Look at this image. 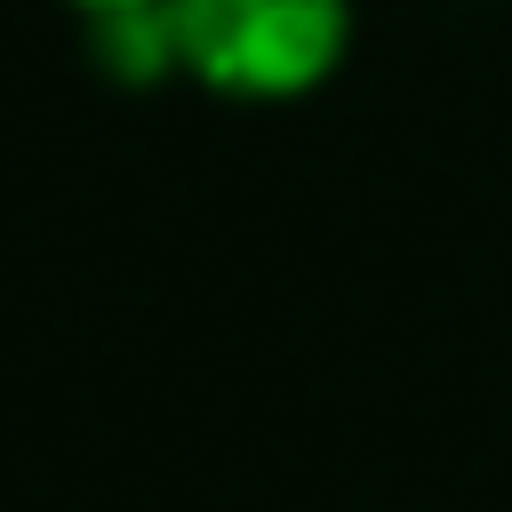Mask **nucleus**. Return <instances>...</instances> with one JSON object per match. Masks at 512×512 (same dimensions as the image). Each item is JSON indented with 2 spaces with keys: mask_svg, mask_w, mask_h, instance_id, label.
<instances>
[{
  "mask_svg": "<svg viewBox=\"0 0 512 512\" xmlns=\"http://www.w3.org/2000/svg\"><path fill=\"white\" fill-rule=\"evenodd\" d=\"M160 8L176 72L240 104L304 96L352 48V0H160Z\"/></svg>",
  "mask_w": 512,
  "mask_h": 512,
  "instance_id": "f257e3e1",
  "label": "nucleus"
},
{
  "mask_svg": "<svg viewBox=\"0 0 512 512\" xmlns=\"http://www.w3.org/2000/svg\"><path fill=\"white\" fill-rule=\"evenodd\" d=\"M88 40H96V64H104L112 80H128V88L176 72V40H168V8H160V0H136V8L88 16Z\"/></svg>",
  "mask_w": 512,
  "mask_h": 512,
  "instance_id": "f03ea898",
  "label": "nucleus"
},
{
  "mask_svg": "<svg viewBox=\"0 0 512 512\" xmlns=\"http://www.w3.org/2000/svg\"><path fill=\"white\" fill-rule=\"evenodd\" d=\"M80 16H112V8H136V0H72Z\"/></svg>",
  "mask_w": 512,
  "mask_h": 512,
  "instance_id": "7ed1b4c3",
  "label": "nucleus"
}]
</instances>
